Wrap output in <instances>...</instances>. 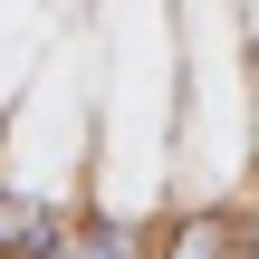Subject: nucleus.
<instances>
[{
    "mask_svg": "<svg viewBox=\"0 0 259 259\" xmlns=\"http://www.w3.org/2000/svg\"><path fill=\"white\" fill-rule=\"evenodd\" d=\"M154 259H250V211L240 202H183L154 231Z\"/></svg>",
    "mask_w": 259,
    "mask_h": 259,
    "instance_id": "f257e3e1",
    "label": "nucleus"
},
{
    "mask_svg": "<svg viewBox=\"0 0 259 259\" xmlns=\"http://www.w3.org/2000/svg\"><path fill=\"white\" fill-rule=\"evenodd\" d=\"M67 231V202L29 192V183H0V259H48Z\"/></svg>",
    "mask_w": 259,
    "mask_h": 259,
    "instance_id": "f03ea898",
    "label": "nucleus"
},
{
    "mask_svg": "<svg viewBox=\"0 0 259 259\" xmlns=\"http://www.w3.org/2000/svg\"><path fill=\"white\" fill-rule=\"evenodd\" d=\"M48 259H154V231L144 221H125V211H67V231H58V250Z\"/></svg>",
    "mask_w": 259,
    "mask_h": 259,
    "instance_id": "7ed1b4c3",
    "label": "nucleus"
},
{
    "mask_svg": "<svg viewBox=\"0 0 259 259\" xmlns=\"http://www.w3.org/2000/svg\"><path fill=\"white\" fill-rule=\"evenodd\" d=\"M250 259H259V211H250Z\"/></svg>",
    "mask_w": 259,
    "mask_h": 259,
    "instance_id": "20e7f679",
    "label": "nucleus"
}]
</instances>
